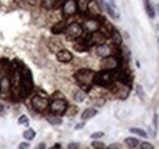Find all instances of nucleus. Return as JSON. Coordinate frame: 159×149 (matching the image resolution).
I'll return each mask as SVG.
<instances>
[{
	"label": "nucleus",
	"instance_id": "1",
	"mask_svg": "<svg viewBox=\"0 0 159 149\" xmlns=\"http://www.w3.org/2000/svg\"><path fill=\"white\" fill-rule=\"evenodd\" d=\"M94 77H96V74L88 69H81L75 74V79L82 87V89H89L94 83Z\"/></svg>",
	"mask_w": 159,
	"mask_h": 149
},
{
	"label": "nucleus",
	"instance_id": "2",
	"mask_svg": "<svg viewBox=\"0 0 159 149\" xmlns=\"http://www.w3.org/2000/svg\"><path fill=\"white\" fill-rule=\"evenodd\" d=\"M21 78V94L25 97L27 93H30L33 88V77H32V72L23 67L20 72Z\"/></svg>",
	"mask_w": 159,
	"mask_h": 149
},
{
	"label": "nucleus",
	"instance_id": "3",
	"mask_svg": "<svg viewBox=\"0 0 159 149\" xmlns=\"http://www.w3.org/2000/svg\"><path fill=\"white\" fill-rule=\"evenodd\" d=\"M114 82H115V74H113V71H100L98 74H96V77H94V83L102 87L113 86Z\"/></svg>",
	"mask_w": 159,
	"mask_h": 149
},
{
	"label": "nucleus",
	"instance_id": "4",
	"mask_svg": "<svg viewBox=\"0 0 159 149\" xmlns=\"http://www.w3.org/2000/svg\"><path fill=\"white\" fill-rule=\"evenodd\" d=\"M82 33H83V28L77 22H74V23L69 25L65 29V34H66L67 39H72V40L79 39L82 36Z\"/></svg>",
	"mask_w": 159,
	"mask_h": 149
},
{
	"label": "nucleus",
	"instance_id": "5",
	"mask_svg": "<svg viewBox=\"0 0 159 149\" xmlns=\"http://www.w3.org/2000/svg\"><path fill=\"white\" fill-rule=\"evenodd\" d=\"M49 109L53 115H62L67 110V103L64 99H54L50 104H49Z\"/></svg>",
	"mask_w": 159,
	"mask_h": 149
},
{
	"label": "nucleus",
	"instance_id": "6",
	"mask_svg": "<svg viewBox=\"0 0 159 149\" xmlns=\"http://www.w3.org/2000/svg\"><path fill=\"white\" fill-rule=\"evenodd\" d=\"M31 104H32V108L36 110L37 112H43L45 111L49 106V102L47 98L42 97V95H34L31 100Z\"/></svg>",
	"mask_w": 159,
	"mask_h": 149
},
{
	"label": "nucleus",
	"instance_id": "7",
	"mask_svg": "<svg viewBox=\"0 0 159 149\" xmlns=\"http://www.w3.org/2000/svg\"><path fill=\"white\" fill-rule=\"evenodd\" d=\"M100 67L103 71H114L119 67V60L115 56H108L104 57L100 62Z\"/></svg>",
	"mask_w": 159,
	"mask_h": 149
},
{
	"label": "nucleus",
	"instance_id": "8",
	"mask_svg": "<svg viewBox=\"0 0 159 149\" xmlns=\"http://www.w3.org/2000/svg\"><path fill=\"white\" fill-rule=\"evenodd\" d=\"M82 28H83V31H86L87 33L92 34V33L98 32L100 29V22L97 19H93V17H92V19H87L83 22Z\"/></svg>",
	"mask_w": 159,
	"mask_h": 149
},
{
	"label": "nucleus",
	"instance_id": "9",
	"mask_svg": "<svg viewBox=\"0 0 159 149\" xmlns=\"http://www.w3.org/2000/svg\"><path fill=\"white\" fill-rule=\"evenodd\" d=\"M77 12V2L75 0H65L62 5V15L65 17L74 16Z\"/></svg>",
	"mask_w": 159,
	"mask_h": 149
},
{
	"label": "nucleus",
	"instance_id": "10",
	"mask_svg": "<svg viewBox=\"0 0 159 149\" xmlns=\"http://www.w3.org/2000/svg\"><path fill=\"white\" fill-rule=\"evenodd\" d=\"M105 40H107V34L104 33V32H102V31H98V32H94V33H92L89 38H88V40L87 42H89V44H104L105 43Z\"/></svg>",
	"mask_w": 159,
	"mask_h": 149
},
{
	"label": "nucleus",
	"instance_id": "11",
	"mask_svg": "<svg viewBox=\"0 0 159 149\" xmlns=\"http://www.w3.org/2000/svg\"><path fill=\"white\" fill-rule=\"evenodd\" d=\"M96 52H97V55L102 56V57H108V56H113V48L108 44H100L97 45L96 48Z\"/></svg>",
	"mask_w": 159,
	"mask_h": 149
},
{
	"label": "nucleus",
	"instance_id": "12",
	"mask_svg": "<svg viewBox=\"0 0 159 149\" xmlns=\"http://www.w3.org/2000/svg\"><path fill=\"white\" fill-rule=\"evenodd\" d=\"M57 59H58V61L62 62V64H67L72 60V54L67 49H60L57 53Z\"/></svg>",
	"mask_w": 159,
	"mask_h": 149
},
{
	"label": "nucleus",
	"instance_id": "13",
	"mask_svg": "<svg viewBox=\"0 0 159 149\" xmlns=\"http://www.w3.org/2000/svg\"><path fill=\"white\" fill-rule=\"evenodd\" d=\"M143 5H144V10H146L148 17L149 19H154L156 11H154V6L151 4V1L149 0H143Z\"/></svg>",
	"mask_w": 159,
	"mask_h": 149
},
{
	"label": "nucleus",
	"instance_id": "14",
	"mask_svg": "<svg viewBox=\"0 0 159 149\" xmlns=\"http://www.w3.org/2000/svg\"><path fill=\"white\" fill-rule=\"evenodd\" d=\"M66 22H64V21H60V22H57L53 27H52V32L54 33V34H59V33H62V32H65V29H66Z\"/></svg>",
	"mask_w": 159,
	"mask_h": 149
},
{
	"label": "nucleus",
	"instance_id": "15",
	"mask_svg": "<svg viewBox=\"0 0 159 149\" xmlns=\"http://www.w3.org/2000/svg\"><path fill=\"white\" fill-rule=\"evenodd\" d=\"M97 114H98V110H96L94 108H88V109H86L84 111L82 112L81 119H82V120H89V119L94 117Z\"/></svg>",
	"mask_w": 159,
	"mask_h": 149
},
{
	"label": "nucleus",
	"instance_id": "16",
	"mask_svg": "<svg viewBox=\"0 0 159 149\" xmlns=\"http://www.w3.org/2000/svg\"><path fill=\"white\" fill-rule=\"evenodd\" d=\"M92 0H77V9H79L81 12H87L88 10V6L91 4Z\"/></svg>",
	"mask_w": 159,
	"mask_h": 149
},
{
	"label": "nucleus",
	"instance_id": "17",
	"mask_svg": "<svg viewBox=\"0 0 159 149\" xmlns=\"http://www.w3.org/2000/svg\"><path fill=\"white\" fill-rule=\"evenodd\" d=\"M125 144H126L129 148L134 149L139 146V139L135 138V137H127V138H125Z\"/></svg>",
	"mask_w": 159,
	"mask_h": 149
},
{
	"label": "nucleus",
	"instance_id": "18",
	"mask_svg": "<svg viewBox=\"0 0 159 149\" xmlns=\"http://www.w3.org/2000/svg\"><path fill=\"white\" fill-rule=\"evenodd\" d=\"M110 37H111V40H113V43H114V44H116V45L121 44L122 38H121V34H120L118 31L113 29V31H111V33H110Z\"/></svg>",
	"mask_w": 159,
	"mask_h": 149
},
{
	"label": "nucleus",
	"instance_id": "19",
	"mask_svg": "<svg viewBox=\"0 0 159 149\" xmlns=\"http://www.w3.org/2000/svg\"><path fill=\"white\" fill-rule=\"evenodd\" d=\"M86 97H87V93H86L83 89H79V91H76V93H75V95H74L75 100H76V102H79V103L83 102V100L86 99Z\"/></svg>",
	"mask_w": 159,
	"mask_h": 149
},
{
	"label": "nucleus",
	"instance_id": "20",
	"mask_svg": "<svg viewBox=\"0 0 159 149\" xmlns=\"http://www.w3.org/2000/svg\"><path fill=\"white\" fill-rule=\"evenodd\" d=\"M47 120H48V122H49V124H52V125H54V126H59V125L62 124V120H61L60 117H58L57 115L48 116V117H47Z\"/></svg>",
	"mask_w": 159,
	"mask_h": 149
},
{
	"label": "nucleus",
	"instance_id": "21",
	"mask_svg": "<svg viewBox=\"0 0 159 149\" xmlns=\"http://www.w3.org/2000/svg\"><path fill=\"white\" fill-rule=\"evenodd\" d=\"M23 138L25 139H27V141H32L34 137H36V132L32 130V129H28V130H26L23 132Z\"/></svg>",
	"mask_w": 159,
	"mask_h": 149
},
{
	"label": "nucleus",
	"instance_id": "22",
	"mask_svg": "<svg viewBox=\"0 0 159 149\" xmlns=\"http://www.w3.org/2000/svg\"><path fill=\"white\" fill-rule=\"evenodd\" d=\"M130 132L131 133H134V134H136V136H139V137H147V132L144 130H142V129H137V127H132V129H130Z\"/></svg>",
	"mask_w": 159,
	"mask_h": 149
},
{
	"label": "nucleus",
	"instance_id": "23",
	"mask_svg": "<svg viewBox=\"0 0 159 149\" xmlns=\"http://www.w3.org/2000/svg\"><path fill=\"white\" fill-rule=\"evenodd\" d=\"M42 2L45 9H52V7L57 6V0H42Z\"/></svg>",
	"mask_w": 159,
	"mask_h": 149
},
{
	"label": "nucleus",
	"instance_id": "24",
	"mask_svg": "<svg viewBox=\"0 0 159 149\" xmlns=\"http://www.w3.org/2000/svg\"><path fill=\"white\" fill-rule=\"evenodd\" d=\"M28 122H30V119H28L27 115H21L19 117V124L20 125H28Z\"/></svg>",
	"mask_w": 159,
	"mask_h": 149
},
{
	"label": "nucleus",
	"instance_id": "25",
	"mask_svg": "<svg viewBox=\"0 0 159 149\" xmlns=\"http://www.w3.org/2000/svg\"><path fill=\"white\" fill-rule=\"evenodd\" d=\"M92 147L96 149H103L104 148V143L98 142V141H93V142H92Z\"/></svg>",
	"mask_w": 159,
	"mask_h": 149
},
{
	"label": "nucleus",
	"instance_id": "26",
	"mask_svg": "<svg viewBox=\"0 0 159 149\" xmlns=\"http://www.w3.org/2000/svg\"><path fill=\"white\" fill-rule=\"evenodd\" d=\"M103 136H104L103 132H94V133L91 134V138H92V139H98V138H102Z\"/></svg>",
	"mask_w": 159,
	"mask_h": 149
},
{
	"label": "nucleus",
	"instance_id": "27",
	"mask_svg": "<svg viewBox=\"0 0 159 149\" xmlns=\"http://www.w3.org/2000/svg\"><path fill=\"white\" fill-rule=\"evenodd\" d=\"M136 93L139 95V98H144V94H143V89H142V87L141 86H136Z\"/></svg>",
	"mask_w": 159,
	"mask_h": 149
},
{
	"label": "nucleus",
	"instance_id": "28",
	"mask_svg": "<svg viewBox=\"0 0 159 149\" xmlns=\"http://www.w3.org/2000/svg\"><path fill=\"white\" fill-rule=\"evenodd\" d=\"M141 149H153V146L148 142H143L141 143Z\"/></svg>",
	"mask_w": 159,
	"mask_h": 149
},
{
	"label": "nucleus",
	"instance_id": "29",
	"mask_svg": "<svg viewBox=\"0 0 159 149\" xmlns=\"http://www.w3.org/2000/svg\"><path fill=\"white\" fill-rule=\"evenodd\" d=\"M153 124H154V129L157 130L158 129V115L154 114V117H153Z\"/></svg>",
	"mask_w": 159,
	"mask_h": 149
},
{
	"label": "nucleus",
	"instance_id": "30",
	"mask_svg": "<svg viewBox=\"0 0 159 149\" xmlns=\"http://www.w3.org/2000/svg\"><path fill=\"white\" fill-rule=\"evenodd\" d=\"M30 148V144L27 143V142H25V143H21L20 146H19V149H28Z\"/></svg>",
	"mask_w": 159,
	"mask_h": 149
},
{
	"label": "nucleus",
	"instance_id": "31",
	"mask_svg": "<svg viewBox=\"0 0 159 149\" xmlns=\"http://www.w3.org/2000/svg\"><path fill=\"white\" fill-rule=\"evenodd\" d=\"M108 149H121V146H120L119 143H114V144L109 146V148Z\"/></svg>",
	"mask_w": 159,
	"mask_h": 149
},
{
	"label": "nucleus",
	"instance_id": "32",
	"mask_svg": "<svg viewBox=\"0 0 159 149\" xmlns=\"http://www.w3.org/2000/svg\"><path fill=\"white\" fill-rule=\"evenodd\" d=\"M67 148L69 149H77L79 148V144H77V143H70Z\"/></svg>",
	"mask_w": 159,
	"mask_h": 149
},
{
	"label": "nucleus",
	"instance_id": "33",
	"mask_svg": "<svg viewBox=\"0 0 159 149\" xmlns=\"http://www.w3.org/2000/svg\"><path fill=\"white\" fill-rule=\"evenodd\" d=\"M83 126H84V124H83V122H81V124H79V125H76V126H75V130H80V129H82Z\"/></svg>",
	"mask_w": 159,
	"mask_h": 149
},
{
	"label": "nucleus",
	"instance_id": "34",
	"mask_svg": "<svg viewBox=\"0 0 159 149\" xmlns=\"http://www.w3.org/2000/svg\"><path fill=\"white\" fill-rule=\"evenodd\" d=\"M37 149H45V144H44V143H40Z\"/></svg>",
	"mask_w": 159,
	"mask_h": 149
},
{
	"label": "nucleus",
	"instance_id": "35",
	"mask_svg": "<svg viewBox=\"0 0 159 149\" xmlns=\"http://www.w3.org/2000/svg\"><path fill=\"white\" fill-rule=\"evenodd\" d=\"M2 110H4V105L0 103V111H2Z\"/></svg>",
	"mask_w": 159,
	"mask_h": 149
},
{
	"label": "nucleus",
	"instance_id": "36",
	"mask_svg": "<svg viewBox=\"0 0 159 149\" xmlns=\"http://www.w3.org/2000/svg\"><path fill=\"white\" fill-rule=\"evenodd\" d=\"M49 149H58V147H52V148H49Z\"/></svg>",
	"mask_w": 159,
	"mask_h": 149
},
{
	"label": "nucleus",
	"instance_id": "37",
	"mask_svg": "<svg viewBox=\"0 0 159 149\" xmlns=\"http://www.w3.org/2000/svg\"><path fill=\"white\" fill-rule=\"evenodd\" d=\"M157 9H158V12H159V4L157 5Z\"/></svg>",
	"mask_w": 159,
	"mask_h": 149
},
{
	"label": "nucleus",
	"instance_id": "38",
	"mask_svg": "<svg viewBox=\"0 0 159 149\" xmlns=\"http://www.w3.org/2000/svg\"><path fill=\"white\" fill-rule=\"evenodd\" d=\"M158 40H159V39H158ZM158 43H159V42H158Z\"/></svg>",
	"mask_w": 159,
	"mask_h": 149
}]
</instances>
